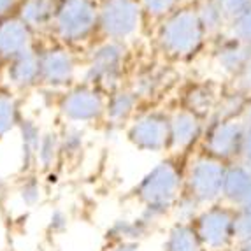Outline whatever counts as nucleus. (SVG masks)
<instances>
[{
  "mask_svg": "<svg viewBox=\"0 0 251 251\" xmlns=\"http://www.w3.org/2000/svg\"><path fill=\"white\" fill-rule=\"evenodd\" d=\"M207 39L197 9L183 5L160 21L156 30V46L160 53L172 62L192 60L204 48Z\"/></svg>",
  "mask_w": 251,
  "mask_h": 251,
  "instance_id": "f257e3e1",
  "label": "nucleus"
},
{
  "mask_svg": "<svg viewBox=\"0 0 251 251\" xmlns=\"http://www.w3.org/2000/svg\"><path fill=\"white\" fill-rule=\"evenodd\" d=\"M184 190V172L174 158L155 163L134 188V197L143 207L171 211Z\"/></svg>",
  "mask_w": 251,
  "mask_h": 251,
  "instance_id": "f03ea898",
  "label": "nucleus"
},
{
  "mask_svg": "<svg viewBox=\"0 0 251 251\" xmlns=\"http://www.w3.org/2000/svg\"><path fill=\"white\" fill-rule=\"evenodd\" d=\"M50 30L67 48L88 42L99 32V2L58 0Z\"/></svg>",
  "mask_w": 251,
  "mask_h": 251,
  "instance_id": "7ed1b4c3",
  "label": "nucleus"
},
{
  "mask_svg": "<svg viewBox=\"0 0 251 251\" xmlns=\"http://www.w3.org/2000/svg\"><path fill=\"white\" fill-rule=\"evenodd\" d=\"M128 48L123 42L104 41L97 44L88 54V62L83 72V83L97 86L104 93H113L123 88Z\"/></svg>",
  "mask_w": 251,
  "mask_h": 251,
  "instance_id": "20e7f679",
  "label": "nucleus"
},
{
  "mask_svg": "<svg viewBox=\"0 0 251 251\" xmlns=\"http://www.w3.org/2000/svg\"><path fill=\"white\" fill-rule=\"evenodd\" d=\"M144 11L139 0H100L99 2V34L105 41L126 44L143 25Z\"/></svg>",
  "mask_w": 251,
  "mask_h": 251,
  "instance_id": "39448f33",
  "label": "nucleus"
},
{
  "mask_svg": "<svg viewBox=\"0 0 251 251\" xmlns=\"http://www.w3.org/2000/svg\"><path fill=\"white\" fill-rule=\"evenodd\" d=\"M107 97L102 90L88 83H75L62 93L58 100V113L67 125H92L105 116Z\"/></svg>",
  "mask_w": 251,
  "mask_h": 251,
  "instance_id": "423d86ee",
  "label": "nucleus"
},
{
  "mask_svg": "<svg viewBox=\"0 0 251 251\" xmlns=\"http://www.w3.org/2000/svg\"><path fill=\"white\" fill-rule=\"evenodd\" d=\"M226 163L202 155L195 156L184 172V192L192 195L199 204H213L222 197Z\"/></svg>",
  "mask_w": 251,
  "mask_h": 251,
  "instance_id": "0eeeda50",
  "label": "nucleus"
},
{
  "mask_svg": "<svg viewBox=\"0 0 251 251\" xmlns=\"http://www.w3.org/2000/svg\"><path fill=\"white\" fill-rule=\"evenodd\" d=\"M126 141L144 153L169 151V113L160 109H148L135 114L126 125Z\"/></svg>",
  "mask_w": 251,
  "mask_h": 251,
  "instance_id": "6e6552de",
  "label": "nucleus"
},
{
  "mask_svg": "<svg viewBox=\"0 0 251 251\" xmlns=\"http://www.w3.org/2000/svg\"><path fill=\"white\" fill-rule=\"evenodd\" d=\"M244 134H246V123L241 120L209 122L202 137L204 153L223 163L234 162L241 158Z\"/></svg>",
  "mask_w": 251,
  "mask_h": 251,
  "instance_id": "1a4fd4ad",
  "label": "nucleus"
},
{
  "mask_svg": "<svg viewBox=\"0 0 251 251\" xmlns=\"http://www.w3.org/2000/svg\"><path fill=\"white\" fill-rule=\"evenodd\" d=\"M235 211L222 204H211L195 218L193 226L202 241V246L213 251L225 250L235 239Z\"/></svg>",
  "mask_w": 251,
  "mask_h": 251,
  "instance_id": "9d476101",
  "label": "nucleus"
},
{
  "mask_svg": "<svg viewBox=\"0 0 251 251\" xmlns=\"http://www.w3.org/2000/svg\"><path fill=\"white\" fill-rule=\"evenodd\" d=\"M41 58V84L51 90L71 88L77 75V60L71 48L63 44L44 48L39 51Z\"/></svg>",
  "mask_w": 251,
  "mask_h": 251,
  "instance_id": "9b49d317",
  "label": "nucleus"
},
{
  "mask_svg": "<svg viewBox=\"0 0 251 251\" xmlns=\"http://www.w3.org/2000/svg\"><path fill=\"white\" fill-rule=\"evenodd\" d=\"M205 132L204 120L186 109H176L169 114V151L184 153L190 151Z\"/></svg>",
  "mask_w": 251,
  "mask_h": 251,
  "instance_id": "f8f14e48",
  "label": "nucleus"
},
{
  "mask_svg": "<svg viewBox=\"0 0 251 251\" xmlns=\"http://www.w3.org/2000/svg\"><path fill=\"white\" fill-rule=\"evenodd\" d=\"M34 48V30L18 14L0 18V60L7 62Z\"/></svg>",
  "mask_w": 251,
  "mask_h": 251,
  "instance_id": "ddd939ff",
  "label": "nucleus"
},
{
  "mask_svg": "<svg viewBox=\"0 0 251 251\" xmlns=\"http://www.w3.org/2000/svg\"><path fill=\"white\" fill-rule=\"evenodd\" d=\"M5 63V79L13 90L26 92L41 84V58L35 48L23 51Z\"/></svg>",
  "mask_w": 251,
  "mask_h": 251,
  "instance_id": "4468645a",
  "label": "nucleus"
},
{
  "mask_svg": "<svg viewBox=\"0 0 251 251\" xmlns=\"http://www.w3.org/2000/svg\"><path fill=\"white\" fill-rule=\"evenodd\" d=\"M250 60V44L239 41V39L223 37L216 42L214 48V63L216 67L228 77L239 79L244 74Z\"/></svg>",
  "mask_w": 251,
  "mask_h": 251,
  "instance_id": "2eb2a0df",
  "label": "nucleus"
},
{
  "mask_svg": "<svg viewBox=\"0 0 251 251\" xmlns=\"http://www.w3.org/2000/svg\"><path fill=\"white\" fill-rule=\"evenodd\" d=\"M222 93L209 81L190 83L181 93V109H186L202 120H211Z\"/></svg>",
  "mask_w": 251,
  "mask_h": 251,
  "instance_id": "dca6fc26",
  "label": "nucleus"
},
{
  "mask_svg": "<svg viewBox=\"0 0 251 251\" xmlns=\"http://www.w3.org/2000/svg\"><path fill=\"white\" fill-rule=\"evenodd\" d=\"M141 99L137 93L130 86L118 88L116 92L109 93L107 100H105V116L104 120L107 122L109 126L120 128L123 125H128L139 113L141 107Z\"/></svg>",
  "mask_w": 251,
  "mask_h": 251,
  "instance_id": "f3484780",
  "label": "nucleus"
},
{
  "mask_svg": "<svg viewBox=\"0 0 251 251\" xmlns=\"http://www.w3.org/2000/svg\"><path fill=\"white\" fill-rule=\"evenodd\" d=\"M169 71L160 65H143L132 77L130 88L137 93L141 100H153L167 88Z\"/></svg>",
  "mask_w": 251,
  "mask_h": 251,
  "instance_id": "a211bd4d",
  "label": "nucleus"
},
{
  "mask_svg": "<svg viewBox=\"0 0 251 251\" xmlns=\"http://www.w3.org/2000/svg\"><path fill=\"white\" fill-rule=\"evenodd\" d=\"M56 4H58V0H21L16 14L34 32L46 30L51 28Z\"/></svg>",
  "mask_w": 251,
  "mask_h": 251,
  "instance_id": "6ab92c4d",
  "label": "nucleus"
},
{
  "mask_svg": "<svg viewBox=\"0 0 251 251\" xmlns=\"http://www.w3.org/2000/svg\"><path fill=\"white\" fill-rule=\"evenodd\" d=\"M20 132V151H21V171L28 172L37 165V150L42 137V130L34 120L23 118L18 126Z\"/></svg>",
  "mask_w": 251,
  "mask_h": 251,
  "instance_id": "aec40b11",
  "label": "nucleus"
},
{
  "mask_svg": "<svg viewBox=\"0 0 251 251\" xmlns=\"http://www.w3.org/2000/svg\"><path fill=\"white\" fill-rule=\"evenodd\" d=\"M250 99V93L243 92L241 88L234 90V92L222 93L209 122H234V120H239L246 113Z\"/></svg>",
  "mask_w": 251,
  "mask_h": 251,
  "instance_id": "412c9836",
  "label": "nucleus"
},
{
  "mask_svg": "<svg viewBox=\"0 0 251 251\" xmlns=\"http://www.w3.org/2000/svg\"><path fill=\"white\" fill-rule=\"evenodd\" d=\"M202 241L193 223L176 222L169 228L167 239L163 243L165 251H202Z\"/></svg>",
  "mask_w": 251,
  "mask_h": 251,
  "instance_id": "4be33fe9",
  "label": "nucleus"
},
{
  "mask_svg": "<svg viewBox=\"0 0 251 251\" xmlns=\"http://www.w3.org/2000/svg\"><path fill=\"white\" fill-rule=\"evenodd\" d=\"M250 183L251 172L243 162H235L226 165L222 197H225L226 201L235 205L239 202V199L243 197V193L246 192V188L250 186Z\"/></svg>",
  "mask_w": 251,
  "mask_h": 251,
  "instance_id": "5701e85b",
  "label": "nucleus"
},
{
  "mask_svg": "<svg viewBox=\"0 0 251 251\" xmlns=\"http://www.w3.org/2000/svg\"><path fill=\"white\" fill-rule=\"evenodd\" d=\"M151 230V226L146 222H143L141 218L135 220H126V218H120L113 225L109 226L107 230V241L111 244L116 243H139L146 234Z\"/></svg>",
  "mask_w": 251,
  "mask_h": 251,
  "instance_id": "b1692460",
  "label": "nucleus"
},
{
  "mask_svg": "<svg viewBox=\"0 0 251 251\" xmlns=\"http://www.w3.org/2000/svg\"><path fill=\"white\" fill-rule=\"evenodd\" d=\"M20 100L11 92H0V141L18 130L21 123Z\"/></svg>",
  "mask_w": 251,
  "mask_h": 251,
  "instance_id": "393cba45",
  "label": "nucleus"
},
{
  "mask_svg": "<svg viewBox=\"0 0 251 251\" xmlns=\"http://www.w3.org/2000/svg\"><path fill=\"white\" fill-rule=\"evenodd\" d=\"M62 158V144H60V132L46 130L42 132L41 143L37 150V165L44 171L51 169Z\"/></svg>",
  "mask_w": 251,
  "mask_h": 251,
  "instance_id": "a878e982",
  "label": "nucleus"
},
{
  "mask_svg": "<svg viewBox=\"0 0 251 251\" xmlns=\"http://www.w3.org/2000/svg\"><path fill=\"white\" fill-rule=\"evenodd\" d=\"M60 144H62V156L67 160H77L84 151L86 144V132L79 125H67L60 132Z\"/></svg>",
  "mask_w": 251,
  "mask_h": 251,
  "instance_id": "bb28decb",
  "label": "nucleus"
},
{
  "mask_svg": "<svg viewBox=\"0 0 251 251\" xmlns=\"http://www.w3.org/2000/svg\"><path fill=\"white\" fill-rule=\"evenodd\" d=\"M195 9H197L199 18H201L207 35L220 34L223 30V26L228 25L222 13V9H220L218 0H199V4L195 5Z\"/></svg>",
  "mask_w": 251,
  "mask_h": 251,
  "instance_id": "cd10ccee",
  "label": "nucleus"
},
{
  "mask_svg": "<svg viewBox=\"0 0 251 251\" xmlns=\"http://www.w3.org/2000/svg\"><path fill=\"white\" fill-rule=\"evenodd\" d=\"M139 2L144 11V16L162 21L163 18H167L169 14L183 7L184 0H139Z\"/></svg>",
  "mask_w": 251,
  "mask_h": 251,
  "instance_id": "c85d7f7f",
  "label": "nucleus"
},
{
  "mask_svg": "<svg viewBox=\"0 0 251 251\" xmlns=\"http://www.w3.org/2000/svg\"><path fill=\"white\" fill-rule=\"evenodd\" d=\"M18 197L26 207H34L42 201V184L35 176H25L18 186Z\"/></svg>",
  "mask_w": 251,
  "mask_h": 251,
  "instance_id": "c756f323",
  "label": "nucleus"
},
{
  "mask_svg": "<svg viewBox=\"0 0 251 251\" xmlns=\"http://www.w3.org/2000/svg\"><path fill=\"white\" fill-rule=\"evenodd\" d=\"M172 211L176 213L177 222L193 223L195 222V218L199 216V213H201V204H199L192 195H188V193L183 190V193L179 195L176 204L172 205Z\"/></svg>",
  "mask_w": 251,
  "mask_h": 251,
  "instance_id": "7c9ffc66",
  "label": "nucleus"
},
{
  "mask_svg": "<svg viewBox=\"0 0 251 251\" xmlns=\"http://www.w3.org/2000/svg\"><path fill=\"white\" fill-rule=\"evenodd\" d=\"M228 35L246 42V44H251V7L228 23Z\"/></svg>",
  "mask_w": 251,
  "mask_h": 251,
  "instance_id": "2f4dec72",
  "label": "nucleus"
},
{
  "mask_svg": "<svg viewBox=\"0 0 251 251\" xmlns=\"http://www.w3.org/2000/svg\"><path fill=\"white\" fill-rule=\"evenodd\" d=\"M218 4H220L226 23H230L251 7V0H218Z\"/></svg>",
  "mask_w": 251,
  "mask_h": 251,
  "instance_id": "473e14b6",
  "label": "nucleus"
},
{
  "mask_svg": "<svg viewBox=\"0 0 251 251\" xmlns=\"http://www.w3.org/2000/svg\"><path fill=\"white\" fill-rule=\"evenodd\" d=\"M234 235L241 243L251 241V211H235Z\"/></svg>",
  "mask_w": 251,
  "mask_h": 251,
  "instance_id": "72a5a7b5",
  "label": "nucleus"
},
{
  "mask_svg": "<svg viewBox=\"0 0 251 251\" xmlns=\"http://www.w3.org/2000/svg\"><path fill=\"white\" fill-rule=\"evenodd\" d=\"M69 226V216L63 209H54L50 216V223H48V228H50L53 234H62V232L67 230Z\"/></svg>",
  "mask_w": 251,
  "mask_h": 251,
  "instance_id": "f704fd0d",
  "label": "nucleus"
},
{
  "mask_svg": "<svg viewBox=\"0 0 251 251\" xmlns=\"http://www.w3.org/2000/svg\"><path fill=\"white\" fill-rule=\"evenodd\" d=\"M237 81H239V88L251 95V44H250V60H248V67H246V71H244V74L241 75Z\"/></svg>",
  "mask_w": 251,
  "mask_h": 251,
  "instance_id": "c9c22d12",
  "label": "nucleus"
},
{
  "mask_svg": "<svg viewBox=\"0 0 251 251\" xmlns=\"http://www.w3.org/2000/svg\"><path fill=\"white\" fill-rule=\"evenodd\" d=\"M241 160H243V163H246V165H250V163H251V126H246V134H244Z\"/></svg>",
  "mask_w": 251,
  "mask_h": 251,
  "instance_id": "e433bc0d",
  "label": "nucleus"
},
{
  "mask_svg": "<svg viewBox=\"0 0 251 251\" xmlns=\"http://www.w3.org/2000/svg\"><path fill=\"white\" fill-rule=\"evenodd\" d=\"M21 4V0H0V18L11 16L14 13V9H18Z\"/></svg>",
  "mask_w": 251,
  "mask_h": 251,
  "instance_id": "4c0bfd02",
  "label": "nucleus"
},
{
  "mask_svg": "<svg viewBox=\"0 0 251 251\" xmlns=\"http://www.w3.org/2000/svg\"><path fill=\"white\" fill-rule=\"evenodd\" d=\"M235 205H237V211H251V183Z\"/></svg>",
  "mask_w": 251,
  "mask_h": 251,
  "instance_id": "58836bf2",
  "label": "nucleus"
},
{
  "mask_svg": "<svg viewBox=\"0 0 251 251\" xmlns=\"http://www.w3.org/2000/svg\"><path fill=\"white\" fill-rule=\"evenodd\" d=\"M139 250V243H116L111 244L107 251H137Z\"/></svg>",
  "mask_w": 251,
  "mask_h": 251,
  "instance_id": "ea45409f",
  "label": "nucleus"
},
{
  "mask_svg": "<svg viewBox=\"0 0 251 251\" xmlns=\"http://www.w3.org/2000/svg\"><path fill=\"white\" fill-rule=\"evenodd\" d=\"M244 122H246V126H251V99H250V104H248L246 113H244Z\"/></svg>",
  "mask_w": 251,
  "mask_h": 251,
  "instance_id": "a19ab883",
  "label": "nucleus"
},
{
  "mask_svg": "<svg viewBox=\"0 0 251 251\" xmlns=\"http://www.w3.org/2000/svg\"><path fill=\"white\" fill-rule=\"evenodd\" d=\"M4 188H5V181H4V177L0 176V192H2Z\"/></svg>",
  "mask_w": 251,
  "mask_h": 251,
  "instance_id": "79ce46f5",
  "label": "nucleus"
},
{
  "mask_svg": "<svg viewBox=\"0 0 251 251\" xmlns=\"http://www.w3.org/2000/svg\"><path fill=\"white\" fill-rule=\"evenodd\" d=\"M243 251H251V241H250V243H244Z\"/></svg>",
  "mask_w": 251,
  "mask_h": 251,
  "instance_id": "37998d69",
  "label": "nucleus"
},
{
  "mask_svg": "<svg viewBox=\"0 0 251 251\" xmlns=\"http://www.w3.org/2000/svg\"><path fill=\"white\" fill-rule=\"evenodd\" d=\"M0 62H2V60H0Z\"/></svg>",
  "mask_w": 251,
  "mask_h": 251,
  "instance_id": "c03bdc74",
  "label": "nucleus"
}]
</instances>
